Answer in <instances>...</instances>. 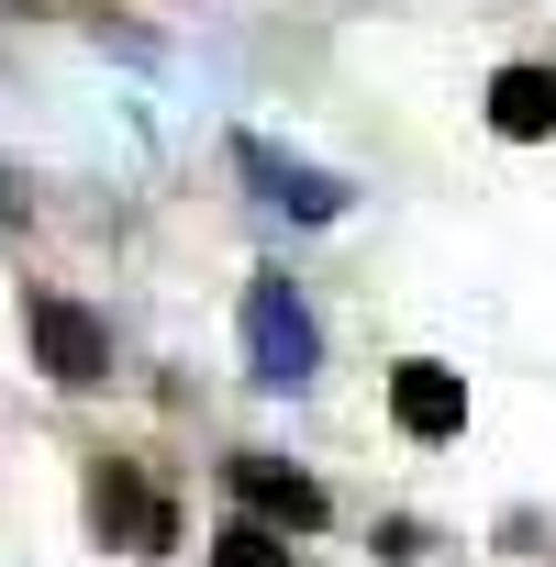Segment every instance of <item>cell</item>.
I'll return each instance as SVG.
<instances>
[{"label":"cell","mask_w":556,"mask_h":567,"mask_svg":"<svg viewBox=\"0 0 556 567\" xmlns=\"http://www.w3.org/2000/svg\"><path fill=\"white\" fill-rule=\"evenodd\" d=\"M245 368H256L267 390H301V379L323 368V334H312L301 290H290L278 267H256V278H245Z\"/></svg>","instance_id":"cell-1"},{"label":"cell","mask_w":556,"mask_h":567,"mask_svg":"<svg viewBox=\"0 0 556 567\" xmlns=\"http://www.w3.org/2000/svg\"><path fill=\"white\" fill-rule=\"evenodd\" d=\"M34 368H45L56 390L112 379V334H101V312H79V301H34Z\"/></svg>","instance_id":"cell-2"},{"label":"cell","mask_w":556,"mask_h":567,"mask_svg":"<svg viewBox=\"0 0 556 567\" xmlns=\"http://www.w3.org/2000/svg\"><path fill=\"white\" fill-rule=\"evenodd\" d=\"M234 167L256 178V200H278L290 223H334V212H346V178H323V167H301V156H278L267 134H245V145H234Z\"/></svg>","instance_id":"cell-3"},{"label":"cell","mask_w":556,"mask_h":567,"mask_svg":"<svg viewBox=\"0 0 556 567\" xmlns=\"http://www.w3.org/2000/svg\"><path fill=\"white\" fill-rule=\"evenodd\" d=\"M90 523H101L112 545H134V556H156V545H178V512H167V501H156V489H145V478H134L123 456H112V467L90 478Z\"/></svg>","instance_id":"cell-4"},{"label":"cell","mask_w":556,"mask_h":567,"mask_svg":"<svg viewBox=\"0 0 556 567\" xmlns=\"http://www.w3.org/2000/svg\"><path fill=\"white\" fill-rule=\"evenodd\" d=\"M390 423H401V434H423V445H434V434H456V423H467V379H456V368H434V357L390 368Z\"/></svg>","instance_id":"cell-5"},{"label":"cell","mask_w":556,"mask_h":567,"mask_svg":"<svg viewBox=\"0 0 556 567\" xmlns=\"http://www.w3.org/2000/svg\"><path fill=\"white\" fill-rule=\"evenodd\" d=\"M234 501L267 512L278 534H323V489H312L301 467H278V456H234Z\"/></svg>","instance_id":"cell-6"},{"label":"cell","mask_w":556,"mask_h":567,"mask_svg":"<svg viewBox=\"0 0 556 567\" xmlns=\"http://www.w3.org/2000/svg\"><path fill=\"white\" fill-rule=\"evenodd\" d=\"M490 123H501L512 145L556 134V68H501V79H490Z\"/></svg>","instance_id":"cell-7"},{"label":"cell","mask_w":556,"mask_h":567,"mask_svg":"<svg viewBox=\"0 0 556 567\" xmlns=\"http://www.w3.org/2000/svg\"><path fill=\"white\" fill-rule=\"evenodd\" d=\"M212 567H290V534H278L267 512H256V523H223V534H212Z\"/></svg>","instance_id":"cell-8"}]
</instances>
